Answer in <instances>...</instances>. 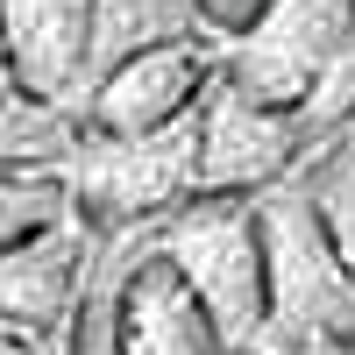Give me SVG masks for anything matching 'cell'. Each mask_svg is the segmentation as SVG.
<instances>
[{"label":"cell","mask_w":355,"mask_h":355,"mask_svg":"<svg viewBox=\"0 0 355 355\" xmlns=\"http://www.w3.org/2000/svg\"><path fill=\"white\" fill-rule=\"evenodd\" d=\"M157 249L178 263V277L199 291V306L220 327V341L227 348H256L263 320H270L256 192H192L185 206H171V220L157 227Z\"/></svg>","instance_id":"obj_2"},{"label":"cell","mask_w":355,"mask_h":355,"mask_svg":"<svg viewBox=\"0 0 355 355\" xmlns=\"http://www.w3.org/2000/svg\"><path fill=\"white\" fill-rule=\"evenodd\" d=\"M0 36L15 57L21 100L78 107L85 93V0H0Z\"/></svg>","instance_id":"obj_8"},{"label":"cell","mask_w":355,"mask_h":355,"mask_svg":"<svg viewBox=\"0 0 355 355\" xmlns=\"http://www.w3.org/2000/svg\"><path fill=\"white\" fill-rule=\"evenodd\" d=\"M114 355H227L220 327L206 320L199 291L178 277V263L150 242L142 263H128V277L107 299Z\"/></svg>","instance_id":"obj_7"},{"label":"cell","mask_w":355,"mask_h":355,"mask_svg":"<svg viewBox=\"0 0 355 355\" xmlns=\"http://www.w3.org/2000/svg\"><path fill=\"white\" fill-rule=\"evenodd\" d=\"M0 355H36V348H28L21 334H0Z\"/></svg>","instance_id":"obj_17"},{"label":"cell","mask_w":355,"mask_h":355,"mask_svg":"<svg viewBox=\"0 0 355 355\" xmlns=\"http://www.w3.org/2000/svg\"><path fill=\"white\" fill-rule=\"evenodd\" d=\"M0 100H21V85H15V57H8V36H0Z\"/></svg>","instance_id":"obj_15"},{"label":"cell","mask_w":355,"mask_h":355,"mask_svg":"<svg viewBox=\"0 0 355 355\" xmlns=\"http://www.w3.org/2000/svg\"><path fill=\"white\" fill-rule=\"evenodd\" d=\"M227 355H256V348H227Z\"/></svg>","instance_id":"obj_19"},{"label":"cell","mask_w":355,"mask_h":355,"mask_svg":"<svg viewBox=\"0 0 355 355\" xmlns=\"http://www.w3.org/2000/svg\"><path fill=\"white\" fill-rule=\"evenodd\" d=\"M78 355H114V327H107V306L93 313V327H85V341H78Z\"/></svg>","instance_id":"obj_14"},{"label":"cell","mask_w":355,"mask_h":355,"mask_svg":"<svg viewBox=\"0 0 355 355\" xmlns=\"http://www.w3.org/2000/svg\"><path fill=\"white\" fill-rule=\"evenodd\" d=\"M306 150L313 135L291 107H263L227 85V71H214L199 93V192H263L299 171Z\"/></svg>","instance_id":"obj_5"},{"label":"cell","mask_w":355,"mask_h":355,"mask_svg":"<svg viewBox=\"0 0 355 355\" xmlns=\"http://www.w3.org/2000/svg\"><path fill=\"white\" fill-rule=\"evenodd\" d=\"M220 71V36H178V43H150L121 57V64H107L93 85H85V128L93 135H150L178 114H192L199 93L214 85Z\"/></svg>","instance_id":"obj_6"},{"label":"cell","mask_w":355,"mask_h":355,"mask_svg":"<svg viewBox=\"0 0 355 355\" xmlns=\"http://www.w3.org/2000/svg\"><path fill=\"white\" fill-rule=\"evenodd\" d=\"M306 355H355V334H327V341H313Z\"/></svg>","instance_id":"obj_16"},{"label":"cell","mask_w":355,"mask_h":355,"mask_svg":"<svg viewBox=\"0 0 355 355\" xmlns=\"http://www.w3.org/2000/svg\"><path fill=\"white\" fill-rule=\"evenodd\" d=\"M71 150V114L43 100H0V164H36Z\"/></svg>","instance_id":"obj_12"},{"label":"cell","mask_w":355,"mask_h":355,"mask_svg":"<svg viewBox=\"0 0 355 355\" xmlns=\"http://www.w3.org/2000/svg\"><path fill=\"white\" fill-rule=\"evenodd\" d=\"M348 306H355V256H348Z\"/></svg>","instance_id":"obj_18"},{"label":"cell","mask_w":355,"mask_h":355,"mask_svg":"<svg viewBox=\"0 0 355 355\" xmlns=\"http://www.w3.org/2000/svg\"><path fill=\"white\" fill-rule=\"evenodd\" d=\"M178 36H206L199 0H85V85L107 64H121L150 43H178Z\"/></svg>","instance_id":"obj_10"},{"label":"cell","mask_w":355,"mask_h":355,"mask_svg":"<svg viewBox=\"0 0 355 355\" xmlns=\"http://www.w3.org/2000/svg\"><path fill=\"white\" fill-rule=\"evenodd\" d=\"M256 227H263V291H270V320L256 334V355H306L327 334H355L348 256L334 242V227L320 220L313 192L284 185V178L263 185Z\"/></svg>","instance_id":"obj_1"},{"label":"cell","mask_w":355,"mask_h":355,"mask_svg":"<svg viewBox=\"0 0 355 355\" xmlns=\"http://www.w3.org/2000/svg\"><path fill=\"white\" fill-rule=\"evenodd\" d=\"M71 214V185L57 171H28V164H0V249L21 242L28 227L64 220Z\"/></svg>","instance_id":"obj_11"},{"label":"cell","mask_w":355,"mask_h":355,"mask_svg":"<svg viewBox=\"0 0 355 355\" xmlns=\"http://www.w3.org/2000/svg\"><path fill=\"white\" fill-rule=\"evenodd\" d=\"M355 43V0H270L242 36L220 43L227 85H242L263 107L299 114L306 85Z\"/></svg>","instance_id":"obj_3"},{"label":"cell","mask_w":355,"mask_h":355,"mask_svg":"<svg viewBox=\"0 0 355 355\" xmlns=\"http://www.w3.org/2000/svg\"><path fill=\"white\" fill-rule=\"evenodd\" d=\"M78 299V220H43L0 249V320L15 334H43Z\"/></svg>","instance_id":"obj_9"},{"label":"cell","mask_w":355,"mask_h":355,"mask_svg":"<svg viewBox=\"0 0 355 355\" xmlns=\"http://www.w3.org/2000/svg\"><path fill=\"white\" fill-rule=\"evenodd\" d=\"M71 185L107 220H150L164 206H185L199 192V107L150 135H93L71 157Z\"/></svg>","instance_id":"obj_4"},{"label":"cell","mask_w":355,"mask_h":355,"mask_svg":"<svg viewBox=\"0 0 355 355\" xmlns=\"http://www.w3.org/2000/svg\"><path fill=\"white\" fill-rule=\"evenodd\" d=\"M263 8H270V0H199V21H206V36L227 43V36H242Z\"/></svg>","instance_id":"obj_13"}]
</instances>
